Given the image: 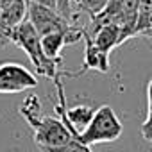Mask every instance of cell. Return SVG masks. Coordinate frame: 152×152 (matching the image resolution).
<instances>
[{
    "label": "cell",
    "instance_id": "obj_1",
    "mask_svg": "<svg viewBox=\"0 0 152 152\" xmlns=\"http://www.w3.org/2000/svg\"><path fill=\"white\" fill-rule=\"evenodd\" d=\"M124 125L111 106H100L95 109L86 129L77 136V140L90 147L95 143H111L122 136Z\"/></svg>",
    "mask_w": 152,
    "mask_h": 152
},
{
    "label": "cell",
    "instance_id": "obj_2",
    "mask_svg": "<svg viewBox=\"0 0 152 152\" xmlns=\"http://www.w3.org/2000/svg\"><path fill=\"white\" fill-rule=\"evenodd\" d=\"M34 143L41 152H52L64 143H68L73 136L66 129V125L54 116H41L34 125Z\"/></svg>",
    "mask_w": 152,
    "mask_h": 152
},
{
    "label": "cell",
    "instance_id": "obj_3",
    "mask_svg": "<svg viewBox=\"0 0 152 152\" xmlns=\"http://www.w3.org/2000/svg\"><path fill=\"white\" fill-rule=\"evenodd\" d=\"M9 41H13L16 47H20L29 56V59L32 61L36 72L39 73L48 59L43 56V50H41V36L36 32V29L31 25L29 20L22 22L18 27L13 29V32L9 36Z\"/></svg>",
    "mask_w": 152,
    "mask_h": 152
},
{
    "label": "cell",
    "instance_id": "obj_4",
    "mask_svg": "<svg viewBox=\"0 0 152 152\" xmlns=\"http://www.w3.org/2000/svg\"><path fill=\"white\" fill-rule=\"evenodd\" d=\"M38 86L36 75L20 63L0 64V93H20Z\"/></svg>",
    "mask_w": 152,
    "mask_h": 152
},
{
    "label": "cell",
    "instance_id": "obj_5",
    "mask_svg": "<svg viewBox=\"0 0 152 152\" xmlns=\"http://www.w3.org/2000/svg\"><path fill=\"white\" fill-rule=\"evenodd\" d=\"M27 20L31 22V25L36 29V32L41 38L47 34L61 32V31H66L68 27H72L56 9L32 4L29 0H27Z\"/></svg>",
    "mask_w": 152,
    "mask_h": 152
},
{
    "label": "cell",
    "instance_id": "obj_6",
    "mask_svg": "<svg viewBox=\"0 0 152 152\" xmlns=\"http://www.w3.org/2000/svg\"><path fill=\"white\" fill-rule=\"evenodd\" d=\"M84 41H86V48H84V61H83V68L77 72V73H73V75H70V77H75V75H81V73H84L86 70H97V72H102V73H106L107 70H109V56L107 54H104V52H100L93 43H91V39L90 38H83Z\"/></svg>",
    "mask_w": 152,
    "mask_h": 152
},
{
    "label": "cell",
    "instance_id": "obj_7",
    "mask_svg": "<svg viewBox=\"0 0 152 152\" xmlns=\"http://www.w3.org/2000/svg\"><path fill=\"white\" fill-rule=\"evenodd\" d=\"M91 39V43L104 54L109 56V52L113 48H116L118 45H122V34H120V27L118 25H106L100 27L99 31H95L91 36H86Z\"/></svg>",
    "mask_w": 152,
    "mask_h": 152
},
{
    "label": "cell",
    "instance_id": "obj_8",
    "mask_svg": "<svg viewBox=\"0 0 152 152\" xmlns=\"http://www.w3.org/2000/svg\"><path fill=\"white\" fill-rule=\"evenodd\" d=\"M20 113L23 115V118L27 120V124L32 127L43 115H41V104H39V99L36 95H31L23 100L22 107H20Z\"/></svg>",
    "mask_w": 152,
    "mask_h": 152
},
{
    "label": "cell",
    "instance_id": "obj_9",
    "mask_svg": "<svg viewBox=\"0 0 152 152\" xmlns=\"http://www.w3.org/2000/svg\"><path fill=\"white\" fill-rule=\"evenodd\" d=\"M141 136L145 141L152 143V79L147 84V118L141 124Z\"/></svg>",
    "mask_w": 152,
    "mask_h": 152
},
{
    "label": "cell",
    "instance_id": "obj_10",
    "mask_svg": "<svg viewBox=\"0 0 152 152\" xmlns=\"http://www.w3.org/2000/svg\"><path fill=\"white\" fill-rule=\"evenodd\" d=\"M90 147H86V145H83L77 138H72L68 143H64L63 147H59V148H56V150H52V152H86Z\"/></svg>",
    "mask_w": 152,
    "mask_h": 152
},
{
    "label": "cell",
    "instance_id": "obj_11",
    "mask_svg": "<svg viewBox=\"0 0 152 152\" xmlns=\"http://www.w3.org/2000/svg\"><path fill=\"white\" fill-rule=\"evenodd\" d=\"M73 4H75V7H77L79 11L86 9V11L91 15V13H95V11H97L95 7L100 4V0H73Z\"/></svg>",
    "mask_w": 152,
    "mask_h": 152
},
{
    "label": "cell",
    "instance_id": "obj_12",
    "mask_svg": "<svg viewBox=\"0 0 152 152\" xmlns=\"http://www.w3.org/2000/svg\"><path fill=\"white\" fill-rule=\"evenodd\" d=\"M32 4H38V6H45V7H50V9H56V0H29Z\"/></svg>",
    "mask_w": 152,
    "mask_h": 152
},
{
    "label": "cell",
    "instance_id": "obj_13",
    "mask_svg": "<svg viewBox=\"0 0 152 152\" xmlns=\"http://www.w3.org/2000/svg\"><path fill=\"white\" fill-rule=\"evenodd\" d=\"M86 152H91V148H88V150H86Z\"/></svg>",
    "mask_w": 152,
    "mask_h": 152
}]
</instances>
